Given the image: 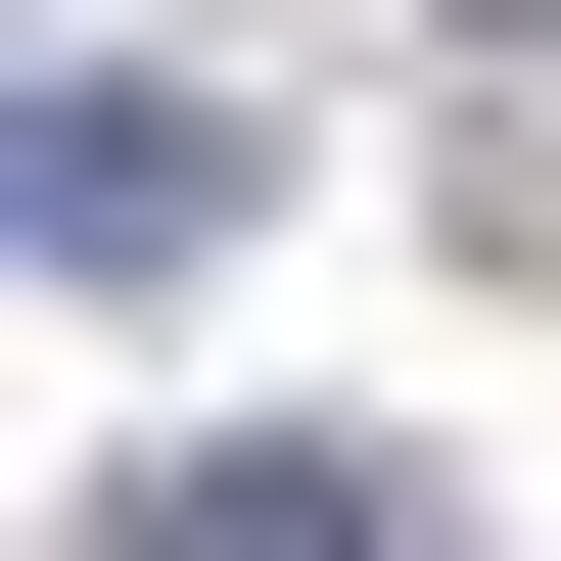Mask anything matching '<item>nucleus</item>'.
<instances>
[{
    "mask_svg": "<svg viewBox=\"0 0 561 561\" xmlns=\"http://www.w3.org/2000/svg\"><path fill=\"white\" fill-rule=\"evenodd\" d=\"M187 234H234V94L94 47V94H47V280H187Z\"/></svg>",
    "mask_w": 561,
    "mask_h": 561,
    "instance_id": "2",
    "label": "nucleus"
},
{
    "mask_svg": "<svg viewBox=\"0 0 561 561\" xmlns=\"http://www.w3.org/2000/svg\"><path fill=\"white\" fill-rule=\"evenodd\" d=\"M94 561H468V515H421V468H280V421H140Z\"/></svg>",
    "mask_w": 561,
    "mask_h": 561,
    "instance_id": "1",
    "label": "nucleus"
}]
</instances>
